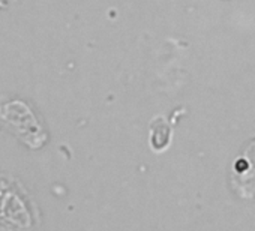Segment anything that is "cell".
I'll return each mask as SVG.
<instances>
[{
	"mask_svg": "<svg viewBox=\"0 0 255 231\" xmlns=\"http://www.w3.org/2000/svg\"><path fill=\"white\" fill-rule=\"evenodd\" d=\"M230 186L243 200L255 198V138H252L231 165Z\"/></svg>",
	"mask_w": 255,
	"mask_h": 231,
	"instance_id": "obj_3",
	"label": "cell"
},
{
	"mask_svg": "<svg viewBox=\"0 0 255 231\" xmlns=\"http://www.w3.org/2000/svg\"><path fill=\"white\" fill-rule=\"evenodd\" d=\"M39 222L29 191L14 177L0 176V231H32Z\"/></svg>",
	"mask_w": 255,
	"mask_h": 231,
	"instance_id": "obj_1",
	"label": "cell"
},
{
	"mask_svg": "<svg viewBox=\"0 0 255 231\" xmlns=\"http://www.w3.org/2000/svg\"><path fill=\"white\" fill-rule=\"evenodd\" d=\"M155 122L158 123V126H155L153 123L150 125V144L155 150H162L168 146L170 143V135H171V126L161 117L155 119Z\"/></svg>",
	"mask_w": 255,
	"mask_h": 231,
	"instance_id": "obj_4",
	"label": "cell"
},
{
	"mask_svg": "<svg viewBox=\"0 0 255 231\" xmlns=\"http://www.w3.org/2000/svg\"><path fill=\"white\" fill-rule=\"evenodd\" d=\"M0 120L32 149H38L45 143L47 135L42 126L36 120L32 110L21 101L0 105Z\"/></svg>",
	"mask_w": 255,
	"mask_h": 231,
	"instance_id": "obj_2",
	"label": "cell"
}]
</instances>
